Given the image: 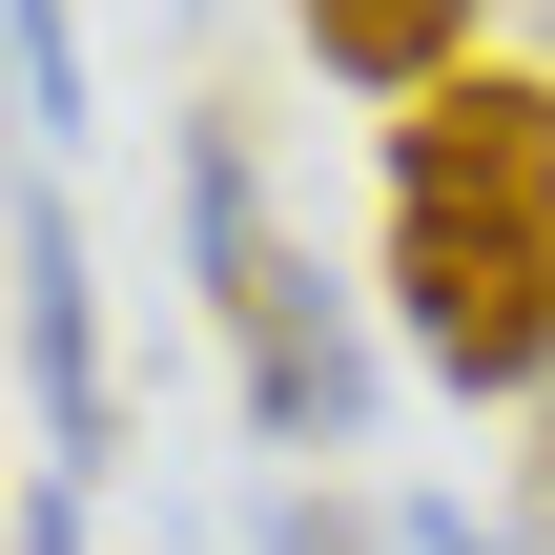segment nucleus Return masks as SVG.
<instances>
[{"instance_id":"obj_6","label":"nucleus","mask_w":555,"mask_h":555,"mask_svg":"<svg viewBox=\"0 0 555 555\" xmlns=\"http://www.w3.org/2000/svg\"><path fill=\"white\" fill-rule=\"evenodd\" d=\"M21 555H82V494H62V474L21 494Z\"/></svg>"},{"instance_id":"obj_3","label":"nucleus","mask_w":555,"mask_h":555,"mask_svg":"<svg viewBox=\"0 0 555 555\" xmlns=\"http://www.w3.org/2000/svg\"><path fill=\"white\" fill-rule=\"evenodd\" d=\"M391 206H453V227H555V82H535V62H453V82L391 124Z\"/></svg>"},{"instance_id":"obj_5","label":"nucleus","mask_w":555,"mask_h":555,"mask_svg":"<svg viewBox=\"0 0 555 555\" xmlns=\"http://www.w3.org/2000/svg\"><path fill=\"white\" fill-rule=\"evenodd\" d=\"M288 21H309V62H330V82H391V103H433V82L474 62V21H494V0H288Z\"/></svg>"},{"instance_id":"obj_4","label":"nucleus","mask_w":555,"mask_h":555,"mask_svg":"<svg viewBox=\"0 0 555 555\" xmlns=\"http://www.w3.org/2000/svg\"><path fill=\"white\" fill-rule=\"evenodd\" d=\"M21 391H41V453H103V371H82V227H62V185H21Z\"/></svg>"},{"instance_id":"obj_1","label":"nucleus","mask_w":555,"mask_h":555,"mask_svg":"<svg viewBox=\"0 0 555 555\" xmlns=\"http://www.w3.org/2000/svg\"><path fill=\"white\" fill-rule=\"evenodd\" d=\"M185 206H206V309H227V350H247V412H268V433H309V453H350L371 371H350V330H330L309 247L268 227V165H247V124H185Z\"/></svg>"},{"instance_id":"obj_2","label":"nucleus","mask_w":555,"mask_h":555,"mask_svg":"<svg viewBox=\"0 0 555 555\" xmlns=\"http://www.w3.org/2000/svg\"><path fill=\"white\" fill-rule=\"evenodd\" d=\"M391 309L453 391H535L555 371V227H453V206H391Z\"/></svg>"}]
</instances>
